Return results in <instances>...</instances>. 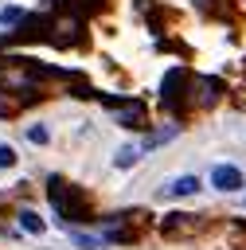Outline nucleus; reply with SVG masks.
<instances>
[{
	"label": "nucleus",
	"instance_id": "nucleus-1",
	"mask_svg": "<svg viewBox=\"0 0 246 250\" xmlns=\"http://www.w3.org/2000/svg\"><path fill=\"white\" fill-rule=\"evenodd\" d=\"M211 184H215L219 191H238V188H242V172H238L234 164H215V168H211Z\"/></svg>",
	"mask_w": 246,
	"mask_h": 250
},
{
	"label": "nucleus",
	"instance_id": "nucleus-2",
	"mask_svg": "<svg viewBox=\"0 0 246 250\" xmlns=\"http://www.w3.org/2000/svg\"><path fill=\"white\" fill-rule=\"evenodd\" d=\"M195 191H199V176H176L172 184L160 188L164 199H184V195H195Z\"/></svg>",
	"mask_w": 246,
	"mask_h": 250
},
{
	"label": "nucleus",
	"instance_id": "nucleus-3",
	"mask_svg": "<svg viewBox=\"0 0 246 250\" xmlns=\"http://www.w3.org/2000/svg\"><path fill=\"white\" fill-rule=\"evenodd\" d=\"M20 227L31 230V234H39V230H43V219H39L35 211H20Z\"/></svg>",
	"mask_w": 246,
	"mask_h": 250
},
{
	"label": "nucleus",
	"instance_id": "nucleus-4",
	"mask_svg": "<svg viewBox=\"0 0 246 250\" xmlns=\"http://www.w3.org/2000/svg\"><path fill=\"white\" fill-rule=\"evenodd\" d=\"M137 156H141V148H137V145H125V148L117 152V168H129V164H137Z\"/></svg>",
	"mask_w": 246,
	"mask_h": 250
},
{
	"label": "nucleus",
	"instance_id": "nucleus-5",
	"mask_svg": "<svg viewBox=\"0 0 246 250\" xmlns=\"http://www.w3.org/2000/svg\"><path fill=\"white\" fill-rule=\"evenodd\" d=\"M16 164V148L12 145H0V168H12Z\"/></svg>",
	"mask_w": 246,
	"mask_h": 250
},
{
	"label": "nucleus",
	"instance_id": "nucleus-6",
	"mask_svg": "<svg viewBox=\"0 0 246 250\" xmlns=\"http://www.w3.org/2000/svg\"><path fill=\"white\" fill-rule=\"evenodd\" d=\"M27 141L43 145V141H47V129H43V125H27Z\"/></svg>",
	"mask_w": 246,
	"mask_h": 250
},
{
	"label": "nucleus",
	"instance_id": "nucleus-7",
	"mask_svg": "<svg viewBox=\"0 0 246 250\" xmlns=\"http://www.w3.org/2000/svg\"><path fill=\"white\" fill-rule=\"evenodd\" d=\"M0 20H4V23H20V20H23V12H20V8H4V12H0Z\"/></svg>",
	"mask_w": 246,
	"mask_h": 250
}]
</instances>
